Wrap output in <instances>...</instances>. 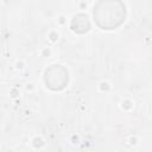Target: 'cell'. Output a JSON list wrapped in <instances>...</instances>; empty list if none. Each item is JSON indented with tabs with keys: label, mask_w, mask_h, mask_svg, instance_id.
Segmentation results:
<instances>
[{
	"label": "cell",
	"mask_w": 152,
	"mask_h": 152,
	"mask_svg": "<svg viewBox=\"0 0 152 152\" xmlns=\"http://www.w3.org/2000/svg\"><path fill=\"white\" fill-rule=\"evenodd\" d=\"M71 28L76 33H84L90 28L89 19L86 14H77L71 21Z\"/></svg>",
	"instance_id": "3957f363"
},
{
	"label": "cell",
	"mask_w": 152,
	"mask_h": 152,
	"mask_svg": "<svg viewBox=\"0 0 152 152\" xmlns=\"http://www.w3.org/2000/svg\"><path fill=\"white\" fill-rule=\"evenodd\" d=\"M68 80H69L68 71L62 65L55 64L45 70V75H44L45 84L52 90L63 89L66 86Z\"/></svg>",
	"instance_id": "7a4b0ae2"
},
{
	"label": "cell",
	"mask_w": 152,
	"mask_h": 152,
	"mask_svg": "<svg viewBox=\"0 0 152 152\" xmlns=\"http://www.w3.org/2000/svg\"><path fill=\"white\" fill-rule=\"evenodd\" d=\"M93 13L99 27L113 30L124 23L126 7L121 0H99L94 6Z\"/></svg>",
	"instance_id": "6da1fadb"
}]
</instances>
